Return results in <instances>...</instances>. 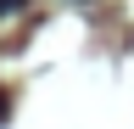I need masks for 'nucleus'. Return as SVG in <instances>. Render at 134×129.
<instances>
[{"label": "nucleus", "mask_w": 134, "mask_h": 129, "mask_svg": "<svg viewBox=\"0 0 134 129\" xmlns=\"http://www.w3.org/2000/svg\"><path fill=\"white\" fill-rule=\"evenodd\" d=\"M11 11H23V0H0V17H11Z\"/></svg>", "instance_id": "f257e3e1"}, {"label": "nucleus", "mask_w": 134, "mask_h": 129, "mask_svg": "<svg viewBox=\"0 0 134 129\" xmlns=\"http://www.w3.org/2000/svg\"><path fill=\"white\" fill-rule=\"evenodd\" d=\"M6 112H11V95H0V123H6Z\"/></svg>", "instance_id": "f03ea898"}]
</instances>
